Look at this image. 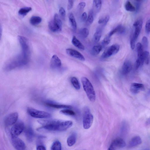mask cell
Masks as SVG:
<instances>
[{
    "label": "cell",
    "mask_w": 150,
    "mask_h": 150,
    "mask_svg": "<svg viewBox=\"0 0 150 150\" xmlns=\"http://www.w3.org/2000/svg\"><path fill=\"white\" fill-rule=\"evenodd\" d=\"M142 150H149V149H144Z\"/></svg>",
    "instance_id": "f5cc1de1"
},
{
    "label": "cell",
    "mask_w": 150,
    "mask_h": 150,
    "mask_svg": "<svg viewBox=\"0 0 150 150\" xmlns=\"http://www.w3.org/2000/svg\"><path fill=\"white\" fill-rule=\"evenodd\" d=\"M81 79L83 88L88 99L91 102H94L96 100V94L91 83L86 77H82Z\"/></svg>",
    "instance_id": "3957f363"
},
{
    "label": "cell",
    "mask_w": 150,
    "mask_h": 150,
    "mask_svg": "<svg viewBox=\"0 0 150 150\" xmlns=\"http://www.w3.org/2000/svg\"><path fill=\"white\" fill-rule=\"evenodd\" d=\"M128 126L126 122H123L122 124L120 132L122 134H125L127 131Z\"/></svg>",
    "instance_id": "8d00e7d4"
},
{
    "label": "cell",
    "mask_w": 150,
    "mask_h": 150,
    "mask_svg": "<svg viewBox=\"0 0 150 150\" xmlns=\"http://www.w3.org/2000/svg\"><path fill=\"white\" fill-rule=\"evenodd\" d=\"M110 18L108 15H106L105 17H102L98 21V23L99 24L105 25L108 22Z\"/></svg>",
    "instance_id": "74e56055"
},
{
    "label": "cell",
    "mask_w": 150,
    "mask_h": 150,
    "mask_svg": "<svg viewBox=\"0 0 150 150\" xmlns=\"http://www.w3.org/2000/svg\"><path fill=\"white\" fill-rule=\"evenodd\" d=\"M103 48L102 45H96L94 46L92 48L91 53L93 56L99 54Z\"/></svg>",
    "instance_id": "484cf974"
},
{
    "label": "cell",
    "mask_w": 150,
    "mask_h": 150,
    "mask_svg": "<svg viewBox=\"0 0 150 150\" xmlns=\"http://www.w3.org/2000/svg\"><path fill=\"white\" fill-rule=\"evenodd\" d=\"M69 19L71 26L74 31H75L77 28L76 23L74 17L72 13L69 14Z\"/></svg>",
    "instance_id": "d4e9b609"
},
{
    "label": "cell",
    "mask_w": 150,
    "mask_h": 150,
    "mask_svg": "<svg viewBox=\"0 0 150 150\" xmlns=\"http://www.w3.org/2000/svg\"><path fill=\"white\" fill-rule=\"evenodd\" d=\"M116 148L110 144L108 150H115Z\"/></svg>",
    "instance_id": "f907efd6"
},
{
    "label": "cell",
    "mask_w": 150,
    "mask_h": 150,
    "mask_svg": "<svg viewBox=\"0 0 150 150\" xmlns=\"http://www.w3.org/2000/svg\"><path fill=\"white\" fill-rule=\"evenodd\" d=\"M136 49L137 54V59L139 61L142 66L144 62V51L142 44L140 42L137 43L136 45Z\"/></svg>",
    "instance_id": "4fadbf2b"
},
{
    "label": "cell",
    "mask_w": 150,
    "mask_h": 150,
    "mask_svg": "<svg viewBox=\"0 0 150 150\" xmlns=\"http://www.w3.org/2000/svg\"><path fill=\"white\" fill-rule=\"evenodd\" d=\"M125 8L127 11L134 12L136 11V8L129 1H127L125 5Z\"/></svg>",
    "instance_id": "f1b7e54d"
},
{
    "label": "cell",
    "mask_w": 150,
    "mask_h": 150,
    "mask_svg": "<svg viewBox=\"0 0 150 150\" xmlns=\"http://www.w3.org/2000/svg\"><path fill=\"white\" fill-rule=\"evenodd\" d=\"M18 117V114L17 112L9 114L5 118V125L7 127L13 125L17 121Z\"/></svg>",
    "instance_id": "30bf717a"
},
{
    "label": "cell",
    "mask_w": 150,
    "mask_h": 150,
    "mask_svg": "<svg viewBox=\"0 0 150 150\" xmlns=\"http://www.w3.org/2000/svg\"><path fill=\"white\" fill-rule=\"evenodd\" d=\"M136 40L132 35L130 39V47L132 50H134L135 46V41Z\"/></svg>",
    "instance_id": "7bdbcfd3"
},
{
    "label": "cell",
    "mask_w": 150,
    "mask_h": 150,
    "mask_svg": "<svg viewBox=\"0 0 150 150\" xmlns=\"http://www.w3.org/2000/svg\"><path fill=\"white\" fill-rule=\"evenodd\" d=\"M132 69V65L130 61L129 60L125 61L123 63L121 71L122 75H125L129 73Z\"/></svg>",
    "instance_id": "e0dca14e"
},
{
    "label": "cell",
    "mask_w": 150,
    "mask_h": 150,
    "mask_svg": "<svg viewBox=\"0 0 150 150\" xmlns=\"http://www.w3.org/2000/svg\"><path fill=\"white\" fill-rule=\"evenodd\" d=\"M51 150H62V145L59 141H55L53 143L51 148Z\"/></svg>",
    "instance_id": "1f68e13d"
},
{
    "label": "cell",
    "mask_w": 150,
    "mask_h": 150,
    "mask_svg": "<svg viewBox=\"0 0 150 150\" xmlns=\"http://www.w3.org/2000/svg\"><path fill=\"white\" fill-rule=\"evenodd\" d=\"M136 3V10L137 11H138L140 8V2L139 1H136L135 2Z\"/></svg>",
    "instance_id": "681fc988"
},
{
    "label": "cell",
    "mask_w": 150,
    "mask_h": 150,
    "mask_svg": "<svg viewBox=\"0 0 150 150\" xmlns=\"http://www.w3.org/2000/svg\"><path fill=\"white\" fill-rule=\"evenodd\" d=\"M120 46L117 44H113L106 49L103 53L101 57L107 58L116 54L119 51Z\"/></svg>",
    "instance_id": "9c48e42d"
},
{
    "label": "cell",
    "mask_w": 150,
    "mask_h": 150,
    "mask_svg": "<svg viewBox=\"0 0 150 150\" xmlns=\"http://www.w3.org/2000/svg\"><path fill=\"white\" fill-rule=\"evenodd\" d=\"M36 150H46V149L44 146L39 145L37 147Z\"/></svg>",
    "instance_id": "c3c4849f"
},
{
    "label": "cell",
    "mask_w": 150,
    "mask_h": 150,
    "mask_svg": "<svg viewBox=\"0 0 150 150\" xmlns=\"http://www.w3.org/2000/svg\"><path fill=\"white\" fill-rule=\"evenodd\" d=\"M93 13L92 10H90L88 13V16L86 20V23L87 24L90 25L91 24L93 21Z\"/></svg>",
    "instance_id": "d590c367"
},
{
    "label": "cell",
    "mask_w": 150,
    "mask_h": 150,
    "mask_svg": "<svg viewBox=\"0 0 150 150\" xmlns=\"http://www.w3.org/2000/svg\"><path fill=\"white\" fill-rule=\"evenodd\" d=\"M45 104L48 106L55 108H68L71 109L72 108L71 106L67 105L58 104L48 102L45 103Z\"/></svg>",
    "instance_id": "ffe728a7"
},
{
    "label": "cell",
    "mask_w": 150,
    "mask_h": 150,
    "mask_svg": "<svg viewBox=\"0 0 150 150\" xmlns=\"http://www.w3.org/2000/svg\"><path fill=\"white\" fill-rule=\"evenodd\" d=\"M67 53L69 55L81 61L85 60V58L83 55L78 51L71 48L66 50Z\"/></svg>",
    "instance_id": "5bb4252c"
},
{
    "label": "cell",
    "mask_w": 150,
    "mask_h": 150,
    "mask_svg": "<svg viewBox=\"0 0 150 150\" xmlns=\"http://www.w3.org/2000/svg\"><path fill=\"white\" fill-rule=\"evenodd\" d=\"M38 122L42 126L38 130L48 131H64L73 125L72 121L58 120H40Z\"/></svg>",
    "instance_id": "6da1fadb"
},
{
    "label": "cell",
    "mask_w": 150,
    "mask_h": 150,
    "mask_svg": "<svg viewBox=\"0 0 150 150\" xmlns=\"http://www.w3.org/2000/svg\"><path fill=\"white\" fill-rule=\"evenodd\" d=\"M144 62L146 64L149 63V52L145 51L144 52Z\"/></svg>",
    "instance_id": "60d3db41"
},
{
    "label": "cell",
    "mask_w": 150,
    "mask_h": 150,
    "mask_svg": "<svg viewBox=\"0 0 150 150\" xmlns=\"http://www.w3.org/2000/svg\"><path fill=\"white\" fill-rule=\"evenodd\" d=\"M87 18V14L86 12L83 13L81 15V20L83 21H86Z\"/></svg>",
    "instance_id": "7dc6e473"
},
{
    "label": "cell",
    "mask_w": 150,
    "mask_h": 150,
    "mask_svg": "<svg viewBox=\"0 0 150 150\" xmlns=\"http://www.w3.org/2000/svg\"><path fill=\"white\" fill-rule=\"evenodd\" d=\"M86 6V3L84 2H81L79 3L77 7L78 9L80 11H81Z\"/></svg>",
    "instance_id": "f6af8a7d"
},
{
    "label": "cell",
    "mask_w": 150,
    "mask_h": 150,
    "mask_svg": "<svg viewBox=\"0 0 150 150\" xmlns=\"http://www.w3.org/2000/svg\"><path fill=\"white\" fill-rule=\"evenodd\" d=\"M76 134L73 132L68 137L67 139V144L69 146H73L76 143Z\"/></svg>",
    "instance_id": "cb8c5ba5"
},
{
    "label": "cell",
    "mask_w": 150,
    "mask_h": 150,
    "mask_svg": "<svg viewBox=\"0 0 150 150\" xmlns=\"http://www.w3.org/2000/svg\"><path fill=\"white\" fill-rule=\"evenodd\" d=\"M74 5V1L68 0L67 5V9L68 10H70L73 7Z\"/></svg>",
    "instance_id": "bcb514c9"
},
{
    "label": "cell",
    "mask_w": 150,
    "mask_h": 150,
    "mask_svg": "<svg viewBox=\"0 0 150 150\" xmlns=\"http://www.w3.org/2000/svg\"><path fill=\"white\" fill-rule=\"evenodd\" d=\"M42 20V19L40 17L34 16L31 18L30 22L31 24L33 25H35L40 23Z\"/></svg>",
    "instance_id": "4316f807"
},
{
    "label": "cell",
    "mask_w": 150,
    "mask_h": 150,
    "mask_svg": "<svg viewBox=\"0 0 150 150\" xmlns=\"http://www.w3.org/2000/svg\"><path fill=\"white\" fill-rule=\"evenodd\" d=\"M142 143V140L141 137L139 136H136L131 139L129 141L128 147L131 148L135 147L140 144Z\"/></svg>",
    "instance_id": "ac0fdd59"
},
{
    "label": "cell",
    "mask_w": 150,
    "mask_h": 150,
    "mask_svg": "<svg viewBox=\"0 0 150 150\" xmlns=\"http://www.w3.org/2000/svg\"><path fill=\"white\" fill-rule=\"evenodd\" d=\"M102 30L100 28L97 29L93 35L94 41L98 42L100 40L102 35Z\"/></svg>",
    "instance_id": "4dcf8cb0"
},
{
    "label": "cell",
    "mask_w": 150,
    "mask_h": 150,
    "mask_svg": "<svg viewBox=\"0 0 150 150\" xmlns=\"http://www.w3.org/2000/svg\"><path fill=\"white\" fill-rule=\"evenodd\" d=\"M25 128L24 123L21 121L17 122L11 127V137H18Z\"/></svg>",
    "instance_id": "ba28073f"
},
{
    "label": "cell",
    "mask_w": 150,
    "mask_h": 150,
    "mask_svg": "<svg viewBox=\"0 0 150 150\" xmlns=\"http://www.w3.org/2000/svg\"><path fill=\"white\" fill-rule=\"evenodd\" d=\"M59 14L61 18L64 20L66 18V11L62 7L60 8L59 10Z\"/></svg>",
    "instance_id": "f35d334b"
},
{
    "label": "cell",
    "mask_w": 150,
    "mask_h": 150,
    "mask_svg": "<svg viewBox=\"0 0 150 150\" xmlns=\"http://www.w3.org/2000/svg\"><path fill=\"white\" fill-rule=\"evenodd\" d=\"M18 39L21 47L22 52L26 55L30 56V48L28 39L25 37L21 36H18Z\"/></svg>",
    "instance_id": "52a82bcc"
},
{
    "label": "cell",
    "mask_w": 150,
    "mask_h": 150,
    "mask_svg": "<svg viewBox=\"0 0 150 150\" xmlns=\"http://www.w3.org/2000/svg\"><path fill=\"white\" fill-rule=\"evenodd\" d=\"M71 83L74 88L77 90L80 89V85L77 78L75 77H72L70 79Z\"/></svg>",
    "instance_id": "83f0119b"
},
{
    "label": "cell",
    "mask_w": 150,
    "mask_h": 150,
    "mask_svg": "<svg viewBox=\"0 0 150 150\" xmlns=\"http://www.w3.org/2000/svg\"><path fill=\"white\" fill-rule=\"evenodd\" d=\"M71 42L72 44L76 47L81 50H83L85 49V47L82 43L74 36H73Z\"/></svg>",
    "instance_id": "603a6c76"
},
{
    "label": "cell",
    "mask_w": 150,
    "mask_h": 150,
    "mask_svg": "<svg viewBox=\"0 0 150 150\" xmlns=\"http://www.w3.org/2000/svg\"><path fill=\"white\" fill-rule=\"evenodd\" d=\"M2 35V27L1 25L0 24V40Z\"/></svg>",
    "instance_id": "816d5d0a"
},
{
    "label": "cell",
    "mask_w": 150,
    "mask_h": 150,
    "mask_svg": "<svg viewBox=\"0 0 150 150\" xmlns=\"http://www.w3.org/2000/svg\"><path fill=\"white\" fill-rule=\"evenodd\" d=\"M11 142L13 147L16 150H25V145L24 142L18 137H11Z\"/></svg>",
    "instance_id": "8fae6325"
},
{
    "label": "cell",
    "mask_w": 150,
    "mask_h": 150,
    "mask_svg": "<svg viewBox=\"0 0 150 150\" xmlns=\"http://www.w3.org/2000/svg\"><path fill=\"white\" fill-rule=\"evenodd\" d=\"M110 37L108 35L104 38L102 42V47L103 46H106L110 43Z\"/></svg>",
    "instance_id": "ab89813d"
},
{
    "label": "cell",
    "mask_w": 150,
    "mask_h": 150,
    "mask_svg": "<svg viewBox=\"0 0 150 150\" xmlns=\"http://www.w3.org/2000/svg\"><path fill=\"white\" fill-rule=\"evenodd\" d=\"M25 134L27 140L32 142L33 139L34 133L32 129L30 127L26 128L25 130Z\"/></svg>",
    "instance_id": "7402d4cb"
},
{
    "label": "cell",
    "mask_w": 150,
    "mask_h": 150,
    "mask_svg": "<svg viewBox=\"0 0 150 150\" xmlns=\"http://www.w3.org/2000/svg\"><path fill=\"white\" fill-rule=\"evenodd\" d=\"M144 85L142 83H132L130 87V92L133 94L138 93L140 91L144 89Z\"/></svg>",
    "instance_id": "9a60e30c"
},
{
    "label": "cell",
    "mask_w": 150,
    "mask_h": 150,
    "mask_svg": "<svg viewBox=\"0 0 150 150\" xmlns=\"http://www.w3.org/2000/svg\"><path fill=\"white\" fill-rule=\"evenodd\" d=\"M89 34L88 30L86 28H82L80 29L79 31V34L82 38H87Z\"/></svg>",
    "instance_id": "d6a6232c"
},
{
    "label": "cell",
    "mask_w": 150,
    "mask_h": 150,
    "mask_svg": "<svg viewBox=\"0 0 150 150\" xmlns=\"http://www.w3.org/2000/svg\"><path fill=\"white\" fill-rule=\"evenodd\" d=\"M111 144L116 148H122L126 146L125 142L121 138L115 139L112 141Z\"/></svg>",
    "instance_id": "d6986e66"
},
{
    "label": "cell",
    "mask_w": 150,
    "mask_h": 150,
    "mask_svg": "<svg viewBox=\"0 0 150 150\" xmlns=\"http://www.w3.org/2000/svg\"><path fill=\"white\" fill-rule=\"evenodd\" d=\"M32 10L30 7H25L21 8L18 11V14L21 16H24Z\"/></svg>",
    "instance_id": "f546056e"
},
{
    "label": "cell",
    "mask_w": 150,
    "mask_h": 150,
    "mask_svg": "<svg viewBox=\"0 0 150 150\" xmlns=\"http://www.w3.org/2000/svg\"><path fill=\"white\" fill-rule=\"evenodd\" d=\"M143 21L142 19L137 20L133 23V25L134 27V30L133 36L136 40L139 35L142 28Z\"/></svg>",
    "instance_id": "7c38bea8"
},
{
    "label": "cell",
    "mask_w": 150,
    "mask_h": 150,
    "mask_svg": "<svg viewBox=\"0 0 150 150\" xmlns=\"http://www.w3.org/2000/svg\"><path fill=\"white\" fill-rule=\"evenodd\" d=\"M102 1L99 0L93 1V4L95 10L99 12L100 9L102 5Z\"/></svg>",
    "instance_id": "e575fe53"
},
{
    "label": "cell",
    "mask_w": 150,
    "mask_h": 150,
    "mask_svg": "<svg viewBox=\"0 0 150 150\" xmlns=\"http://www.w3.org/2000/svg\"><path fill=\"white\" fill-rule=\"evenodd\" d=\"M125 31V28L122 25H120L113 29L110 32L108 35L111 37L117 32H118L120 34H122L124 33Z\"/></svg>",
    "instance_id": "44dd1931"
},
{
    "label": "cell",
    "mask_w": 150,
    "mask_h": 150,
    "mask_svg": "<svg viewBox=\"0 0 150 150\" xmlns=\"http://www.w3.org/2000/svg\"><path fill=\"white\" fill-rule=\"evenodd\" d=\"M142 45L143 48H146L148 46V40L146 36H144L142 39Z\"/></svg>",
    "instance_id": "b9f144b4"
},
{
    "label": "cell",
    "mask_w": 150,
    "mask_h": 150,
    "mask_svg": "<svg viewBox=\"0 0 150 150\" xmlns=\"http://www.w3.org/2000/svg\"><path fill=\"white\" fill-rule=\"evenodd\" d=\"M150 19H149L146 21L145 26L146 31L148 34H149L150 33Z\"/></svg>",
    "instance_id": "ee69618b"
},
{
    "label": "cell",
    "mask_w": 150,
    "mask_h": 150,
    "mask_svg": "<svg viewBox=\"0 0 150 150\" xmlns=\"http://www.w3.org/2000/svg\"><path fill=\"white\" fill-rule=\"evenodd\" d=\"M60 112L65 115L71 116L75 115L76 114L73 110L68 108L60 110Z\"/></svg>",
    "instance_id": "836d02e7"
},
{
    "label": "cell",
    "mask_w": 150,
    "mask_h": 150,
    "mask_svg": "<svg viewBox=\"0 0 150 150\" xmlns=\"http://www.w3.org/2000/svg\"><path fill=\"white\" fill-rule=\"evenodd\" d=\"M62 65L61 60L56 55H54L52 57L50 65L51 67L53 69H57L60 68Z\"/></svg>",
    "instance_id": "2e32d148"
},
{
    "label": "cell",
    "mask_w": 150,
    "mask_h": 150,
    "mask_svg": "<svg viewBox=\"0 0 150 150\" xmlns=\"http://www.w3.org/2000/svg\"><path fill=\"white\" fill-rule=\"evenodd\" d=\"M27 112L31 117L35 118L46 119L50 118L52 116L51 114L49 112L38 110L31 107L27 108Z\"/></svg>",
    "instance_id": "5b68a950"
},
{
    "label": "cell",
    "mask_w": 150,
    "mask_h": 150,
    "mask_svg": "<svg viewBox=\"0 0 150 150\" xmlns=\"http://www.w3.org/2000/svg\"><path fill=\"white\" fill-rule=\"evenodd\" d=\"M48 27L50 30L53 32H58L61 30L62 22L57 13L54 14L53 19L49 22Z\"/></svg>",
    "instance_id": "8992f818"
},
{
    "label": "cell",
    "mask_w": 150,
    "mask_h": 150,
    "mask_svg": "<svg viewBox=\"0 0 150 150\" xmlns=\"http://www.w3.org/2000/svg\"><path fill=\"white\" fill-rule=\"evenodd\" d=\"M29 59V57L25 55L22 52L8 61L4 66V70L8 71L24 66L28 64Z\"/></svg>",
    "instance_id": "7a4b0ae2"
},
{
    "label": "cell",
    "mask_w": 150,
    "mask_h": 150,
    "mask_svg": "<svg viewBox=\"0 0 150 150\" xmlns=\"http://www.w3.org/2000/svg\"><path fill=\"white\" fill-rule=\"evenodd\" d=\"M93 117L89 108L88 107H85L83 110V126L84 129H88L92 125Z\"/></svg>",
    "instance_id": "277c9868"
}]
</instances>
